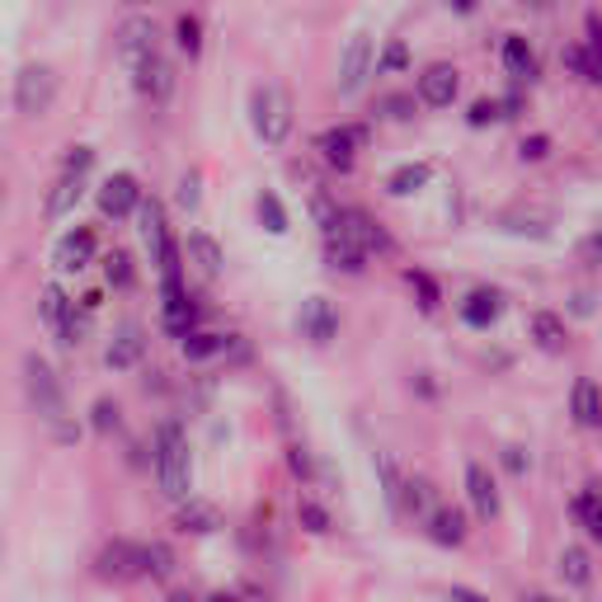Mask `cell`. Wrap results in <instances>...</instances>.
<instances>
[{"label": "cell", "mask_w": 602, "mask_h": 602, "mask_svg": "<svg viewBox=\"0 0 602 602\" xmlns=\"http://www.w3.org/2000/svg\"><path fill=\"white\" fill-rule=\"evenodd\" d=\"M193 443L179 419H160L151 429V480L165 504H184L193 494Z\"/></svg>", "instance_id": "cell-1"}, {"label": "cell", "mask_w": 602, "mask_h": 602, "mask_svg": "<svg viewBox=\"0 0 602 602\" xmlns=\"http://www.w3.org/2000/svg\"><path fill=\"white\" fill-rule=\"evenodd\" d=\"M245 113H250V132L259 137V147L283 151L297 137V104L278 80H259V86H250Z\"/></svg>", "instance_id": "cell-2"}, {"label": "cell", "mask_w": 602, "mask_h": 602, "mask_svg": "<svg viewBox=\"0 0 602 602\" xmlns=\"http://www.w3.org/2000/svg\"><path fill=\"white\" fill-rule=\"evenodd\" d=\"M57 99H62V76H57V67L43 62V57H29V62L14 71V86H10L14 113L24 118V123H38V118H48L57 109Z\"/></svg>", "instance_id": "cell-3"}, {"label": "cell", "mask_w": 602, "mask_h": 602, "mask_svg": "<svg viewBox=\"0 0 602 602\" xmlns=\"http://www.w3.org/2000/svg\"><path fill=\"white\" fill-rule=\"evenodd\" d=\"M19 377H24V400H29V410L43 419V429H52V424H62V419H71L67 387H62V377H57V368L48 363L43 353H24V363H19Z\"/></svg>", "instance_id": "cell-4"}, {"label": "cell", "mask_w": 602, "mask_h": 602, "mask_svg": "<svg viewBox=\"0 0 602 602\" xmlns=\"http://www.w3.org/2000/svg\"><path fill=\"white\" fill-rule=\"evenodd\" d=\"M368 147H372V123H358V118H349V123H330L311 137V151L330 174H353Z\"/></svg>", "instance_id": "cell-5"}, {"label": "cell", "mask_w": 602, "mask_h": 602, "mask_svg": "<svg viewBox=\"0 0 602 602\" xmlns=\"http://www.w3.org/2000/svg\"><path fill=\"white\" fill-rule=\"evenodd\" d=\"M461 494H466V509L475 528H494L499 518H504V490H499V475L490 471V461L471 456L466 466H461Z\"/></svg>", "instance_id": "cell-6"}, {"label": "cell", "mask_w": 602, "mask_h": 602, "mask_svg": "<svg viewBox=\"0 0 602 602\" xmlns=\"http://www.w3.org/2000/svg\"><path fill=\"white\" fill-rule=\"evenodd\" d=\"M372 62H377V33L372 29H358L344 52H339V71H334V94L339 99H358L372 80Z\"/></svg>", "instance_id": "cell-7"}, {"label": "cell", "mask_w": 602, "mask_h": 602, "mask_svg": "<svg viewBox=\"0 0 602 602\" xmlns=\"http://www.w3.org/2000/svg\"><path fill=\"white\" fill-rule=\"evenodd\" d=\"M90 574L99 579V584H142V541L109 536L104 546L94 551Z\"/></svg>", "instance_id": "cell-8"}, {"label": "cell", "mask_w": 602, "mask_h": 602, "mask_svg": "<svg viewBox=\"0 0 602 602\" xmlns=\"http://www.w3.org/2000/svg\"><path fill=\"white\" fill-rule=\"evenodd\" d=\"M142 198H147L142 179H137L132 170H113V174L99 179L94 208H99V217H104V222L123 227V222H132V217H137V203H142Z\"/></svg>", "instance_id": "cell-9"}, {"label": "cell", "mask_w": 602, "mask_h": 602, "mask_svg": "<svg viewBox=\"0 0 602 602\" xmlns=\"http://www.w3.org/2000/svg\"><path fill=\"white\" fill-rule=\"evenodd\" d=\"M330 235H344L349 245H358L368 259H387V254H395V235L381 227L368 208H344V203H339V222H334Z\"/></svg>", "instance_id": "cell-10"}, {"label": "cell", "mask_w": 602, "mask_h": 602, "mask_svg": "<svg viewBox=\"0 0 602 602\" xmlns=\"http://www.w3.org/2000/svg\"><path fill=\"white\" fill-rule=\"evenodd\" d=\"M292 325H297V339H307L311 349H330L334 339H339V330H344V311H339L325 292H311V297L297 307Z\"/></svg>", "instance_id": "cell-11"}, {"label": "cell", "mask_w": 602, "mask_h": 602, "mask_svg": "<svg viewBox=\"0 0 602 602\" xmlns=\"http://www.w3.org/2000/svg\"><path fill=\"white\" fill-rule=\"evenodd\" d=\"M504 311H509V292L499 283H475L456 297V320L471 334H490L499 320H504Z\"/></svg>", "instance_id": "cell-12"}, {"label": "cell", "mask_w": 602, "mask_h": 602, "mask_svg": "<svg viewBox=\"0 0 602 602\" xmlns=\"http://www.w3.org/2000/svg\"><path fill=\"white\" fill-rule=\"evenodd\" d=\"M99 254H104V240H99V227H86V222L67 227L52 240V269L57 273H86L90 264H99Z\"/></svg>", "instance_id": "cell-13"}, {"label": "cell", "mask_w": 602, "mask_h": 602, "mask_svg": "<svg viewBox=\"0 0 602 602\" xmlns=\"http://www.w3.org/2000/svg\"><path fill=\"white\" fill-rule=\"evenodd\" d=\"M147 349H151V334H147L142 320H132V315L118 320L113 334H109V344H104V368L113 377H128V372H137L147 363Z\"/></svg>", "instance_id": "cell-14"}, {"label": "cell", "mask_w": 602, "mask_h": 602, "mask_svg": "<svg viewBox=\"0 0 602 602\" xmlns=\"http://www.w3.org/2000/svg\"><path fill=\"white\" fill-rule=\"evenodd\" d=\"M410 94H414L419 109H433V113L452 109L456 99H461V67L456 62H429V67H419Z\"/></svg>", "instance_id": "cell-15"}, {"label": "cell", "mask_w": 602, "mask_h": 602, "mask_svg": "<svg viewBox=\"0 0 602 602\" xmlns=\"http://www.w3.org/2000/svg\"><path fill=\"white\" fill-rule=\"evenodd\" d=\"M471 513L461 504H448V499H438V504L424 513V523H419V532L429 536V546L438 551H461L471 541Z\"/></svg>", "instance_id": "cell-16"}, {"label": "cell", "mask_w": 602, "mask_h": 602, "mask_svg": "<svg viewBox=\"0 0 602 602\" xmlns=\"http://www.w3.org/2000/svg\"><path fill=\"white\" fill-rule=\"evenodd\" d=\"M151 52H160V24L151 14H128L123 24L113 29V57L132 71V67H142Z\"/></svg>", "instance_id": "cell-17"}, {"label": "cell", "mask_w": 602, "mask_h": 602, "mask_svg": "<svg viewBox=\"0 0 602 602\" xmlns=\"http://www.w3.org/2000/svg\"><path fill=\"white\" fill-rule=\"evenodd\" d=\"M132 90H137V99H142V104L165 109L170 99H174V90H179V71H174V62H170L165 52H151L142 67H132Z\"/></svg>", "instance_id": "cell-18"}, {"label": "cell", "mask_w": 602, "mask_h": 602, "mask_svg": "<svg viewBox=\"0 0 602 602\" xmlns=\"http://www.w3.org/2000/svg\"><path fill=\"white\" fill-rule=\"evenodd\" d=\"M528 344L536 353H546V358H560V353H570L574 344V330H570V315H560L551 307H536L528 315Z\"/></svg>", "instance_id": "cell-19"}, {"label": "cell", "mask_w": 602, "mask_h": 602, "mask_svg": "<svg viewBox=\"0 0 602 602\" xmlns=\"http://www.w3.org/2000/svg\"><path fill=\"white\" fill-rule=\"evenodd\" d=\"M499 67H504V76L513 80V86H523V90H532L541 80V57H536L528 33H504L499 38Z\"/></svg>", "instance_id": "cell-20"}, {"label": "cell", "mask_w": 602, "mask_h": 602, "mask_svg": "<svg viewBox=\"0 0 602 602\" xmlns=\"http://www.w3.org/2000/svg\"><path fill=\"white\" fill-rule=\"evenodd\" d=\"M240 344V334H227V330H212V325H198L189 330L184 339H174L179 358H184L189 368H203V363H217V358H227L231 349Z\"/></svg>", "instance_id": "cell-21"}, {"label": "cell", "mask_w": 602, "mask_h": 602, "mask_svg": "<svg viewBox=\"0 0 602 602\" xmlns=\"http://www.w3.org/2000/svg\"><path fill=\"white\" fill-rule=\"evenodd\" d=\"M174 513H170V528L179 532V536H217L227 523H222V509L212 504V499H198V494H189L184 504H170Z\"/></svg>", "instance_id": "cell-22"}, {"label": "cell", "mask_w": 602, "mask_h": 602, "mask_svg": "<svg viewBox=\"0 0 602 602\" xmlns=\"http://www.w3.org/2000/svg\"><path fill=\"white\" fill-rule=\"evenodd\" d=\"M593 546H584V541H565L555 555V579L565 584V593H589L593 589Z\"/></svg>", "instance_id": "cell-23"}, {"label": "cell", "mask_w": 602, "mask_h": 602, "mask_svg": "<svg viewBox=\"0 0 602 602\" xmlns=\"http://www.w3.org/2000/svg\"><path fill=\"white\" fill-rule=\"evenodd\" d=\"M565 513H570V523L584 532V546H598V541H602V494H598V480H584V485L570 494Z\"/></svg>", "instance_id": "cell-24"}, {"label": "cell", "mask_w": 602, "mask_h": 602, "mask_svg": "<svg viewBox=\"0 0 602 602\" xmlns=\"http://www.w3.org/2000/svg\"><path fill=\"white\" fill-rule=\"evenodd\" d=\"M433 174H438L433 160H400V165H391L387 174H381V193L387 198H414V193H424L433 184Z\"/></svg>", "instance_id": "cell-25"}, {"label": "cell", "mask_w": 602, "mask_h": 602, "mask_svg": "<svg viewBox=\"0 0 602 602\" xmlns=\"http://www.w3.org/2000/svg\"><path fill=\"white\" fill-rule=\"evenodd\" d=\"M179 250H184V259L189 264L203 273V278H222L227 273V250H222V240H217L212 231H189L184 240H179Z\"/></svg>", "instance_id": "cell-26"}, {"label": "cell", "mask_w": 602, "mask_h": 602, "mask_svg": "<svg viewBox=\"0 0 602 602\" xmlns=\"http://www.w3.org/2000/svg\"><path fill=\"white\" fill-rule=\"evenodd\" d=\"M80 198H86V179L57 170V179L48 184V198H43V222L57 227V222H67V217H76Z\"/></svg>", "instance_id": "cell-27"}, {"label": "cell", "mask_w": 602, "mask_h": 602, "mask_svg": "<svg viewBox=\"0 0 602 602\" xmlns=\"http://www.w3.org/2000/svg\"><path fill=\"white\" fill-rule=\"evenodd\" d=\"M320 259H325V269L339 278H368V269H372V259L358 245H349L344 235H320Z\"/></svg>", "instance_id": "cell-28"}, {"label": "cell", "mask_w": 602, "mask_h": 602, "mask_svg": "<svg viewBox=\"0 0 602 602\" xmlns=\"http://www.w3.org/2000/svg\"><path fill=\"white\" fill-rule=\"evenodd\" d=\"M570 419H574V429H584V433L602 429V387H598L593 377H574V387H570Z\"/></svg>", "instance_id": "cell-29"}, {"label": "cell", "mask_w": 602, "mask_h": 602, "mask_svg": "<svg viewBox=\"0 0 602 602\" xmlns=\"http://www.w3.org/2000/svg\"><path fill=\"white\" fill-rule=\"evenodd\" d=\"M99 264H104V292H113V297H128V292H137V283H142V264H137V254L123 250V245L99 254Z\"/></svg>", "instance_id": "cell-30"}, {"label": "cell", "mask_w": 602, "mask_h": 602, "mask_svg": "<svg viewBox=\"0 0 602 602\" xmlns=\"http://www.w3.org/2000/svg\"><path fill=\"white\" fill-rule=\"evenodd\" d=\"M400 278H405V288H410V297H414L419 315H438V311L448 307L443 283H438V273H429L424 264H405V269H400Z\"/></svg>", "instance_id": "cell-31"}, {"label": "cell", "mask_w": 602, "mask_h": 602, "mask_svg": "<svg viewBox=\"0 0 602 602\" xmlns=\"http://www.w3.org/2000/svg\"><path fill=\"white\" fill-rule=\"evenodd\" d=\"M174 52L184 57V62H203L208 52V24L198 10H179L174 14Z\"/></svg>", "instance_id": "cell-32"}, {"label": "cell", "mask_w": 602, "mask_h": 602, "mask_svg": "<svg viewBox=\"0 0 602 602\" xmlns=\"http://www.w3.org/2000/svg\"><path fill=\"white\" fill-rule=\"evenodd\" d=\"M174 574H179V551L170 546L165 536H151L142 541V579H151V584H174Z\"/></svg>", "instance_id": "cell-33"}, {"label": "cell", "mask_w": 602, "mask_h": 602, "mask_svg": "<svg viewBox=\"0 0 602 602\" xmlns=\"http://www.w3.org/2000/svg\"><path fill=\"white\" fill-rule=\"evenodd\" d=\"M71 307H76V297H71L62 283H57V278H52V283L38 288V320H43V330H48V334H57V330L67 325Z\"/></svg>", "instance_id": "cell-34"}, {"label": "cell", "mask_w": 602, "mask_h": 602, "mask_svg": "<svg viewBox=\"0 0 602 602\" xmlns=\"http://www.w3.org/2000/svg\"><path fill=\"white\" fill-rule=\"evenodd\" d=\"M254 222H259V231H269V235H288L292 231V212L283 203V193H278V189H259L254 193Z\"/></svg>", "instance_id": "cell-35"}, {"label": "cell", "mask_w": 602, "mask_h": 602, "mask_svg": "<svg viewBox=\"0 0 602 602\" xmlns=\"http://www.w3.org/2000/svg\"><path fill=\"white\" fill-rule=\"evenodd\" d=\"M372 471H377V490L387 499L391 518H400V494H405V471H400V461L391 452H372Z\"/></svg>", "instance_id": "cell-36"}, {"label": "cell", "mask_w": 602, "mask_h": 602, "mask_svg": "<svg viewBox=\"0 0 602 602\" xmlns=\"http://www.w3.org/2000/svg\"><path fill=\"white\" fill-rule=\"evenodd\" d=\"M560 67H565V76L579 80V86H598V80H602V57L589 52L584 43H579V38L560 48Z\"/></svg>", "instance_id": "cell-37"}, {"label": "cell", "mask_w": 602, "mask_h": 602, "mask_svg": "<svg viewBox=\"0 0 602 602\" xmlns=\"http://www.w3.org/2000/svg\"><path fill=\"white\" fill-rule=\"evenodd\" d=\"M419 118V104L410 90H381L372 99V123H414Z\"/></svg>", "instance_id": "cell-38"}, {"label": "cell", "mask_w": 602, "mask_h": 602, "mask_svg": "<svg viewBox=\"0 0 602 602\" xmlns=\"http://www.w3.org/2000/svg\"><path fill=\"white\" fill-rule=\"evenodd\" d=\"M297 528L307 532V536H330V532H334V513H330L325 499L297 494Z\"/></svg>", "instance_id": "cell-39"}, {"label": "cell", "mask_w": 602, "mask_h": 602, "mask_svg": "<svg viewBox=\"0 0 602 602\" xmlns=\"http://www.w3.org/2000/svg\"><path fill=\"white\" fill-rule=\"evenodd\" d=\"M414 67V52L405 38H387V48H377V62H372V80L377 76H405Z\"/></svg>", "instance_id": "cell-40"}, {"label": "cell", "mask_w": 602, "mask_h": 602, "mask_svg": "<svg viewBox=\"0 0 602 602\" xmlns=\"http://www.w3.org/2000/svg\"><path fill=\"white\" fill-rule=\"evenodd\" d=\"M86 429H90L94 438L123 433V405H118V400H109V395H99L94 405H90V414H86Z\"/></svg>", "instance_id": "cell-41"}, {"label": "cell", "mask_w": 602, "mask_h": 602, "mask_svg": "<svg viewBox=\"0 0 602 602\" xmlns=\"http://www.w3.org/2000/svg\"><path fill=\"white\" fill-rule=\"evenodd\" d=\"M288 471H292V480L301 490H311L320 480V461H315V452L307 443H288Z\"/></svg>", "instance_id": "cell-42"}, {"label": "cell", "mask_w": 602, "mask_h": 602, "mask_svg": "<svg viewBox=\"0 0 602 602\" xmlns=\"http://www.w3.org/2000/svg\"><path fill=\"white\" fill-rule=\"evenodd\" d=\"M513 151H518V160H523V165H546V160L555 155V137H551V132H523Z\"/></svg>", "instance_id": "cell-43"}, {"label": "cell", "mask_w": 602, "mask_h": 602, "mask_svg": "<svg viewBox=\"0 0 602 602\" xmlns=\"http://www.w3.org/2000/svg\"><path fill=\"white\" fill-rule=\"evenodd\" d=\"M499 466H504L509 480H528L532 475V448L528 443H499Z\"/></svg>", "instance_id": "cell-44"}, {"label": "cell", "mask_w": 602, "mask_h": 602, "mask_svg": "<svg viewBox=\"0 0 602 602\" xmlns=\"http://www.w3.org/2000/svg\"><path fill=\"white\" fill-rule=\"evenodd\" d=\"M198 203H203V174L184 170V174H179V184H174V208L184 212V217H193Z\"/></svg>", "instance_id": "cell-45"}, {"label": "cell", "mask_w": 602, "mask_h": 602, "mask_svg": "<svg viewBox=\"0 0 602 602\" xmlns=\"http://www.w3.org/2000/svg\"><path fill=\"white\" fill-rule=\"evenodd\" d=\"M494 123H499V104H494V94L471 99V104H466V128H471V132H485V128H494Z\"/></svg>", "instance_id": "cell-46"}, {"label": "cell", "mask_w": 602, "mask_h": 602, "mask_svg": "<svg viewBox=\"0 0 602 602\" xmlns=\"http://www.w3.org/2000/svg\"><path fill=\"white\" fill-rule=\"evenodd\" d=\"M90 170H94V147H86V142H71V147L62 151V174L90 179Z\"/></svg>", "instance_id": "cell-47"}, {"label": "cell", "mask_w": 602, "mask_h": 602, "mask_svg": "<svg viewBox=\"0 0 602 602\" xmlns=\"http://www.w3.org/2000/svg\"><path fill=\"white\" fill-rule=\"evenodd\" d=\"M494 104H499V123H518V118L528 113V90L523 86H509L504 94H494Z\"/></svg>", "instance_id": "cell-48"}, {"label": "cell", "mask_w": 602, "mask_h": 602, "mask_svg": "<svg viewBox=\"0 0 602 602\" xmlns=\"http://www.w3.org/2000/svg\"><path fill=\"white\" fill-rule=\"evenodd\" d=\"M593 311H598V292H593V288H574V292L565 297V311H560V315H574V320H593Z\"/></svg>", "instance_id": "cell-49"}, {"label": "cell", "mask_w": 602, "mask_h": 602, "mask_svg": "<svg viewBox=\"0 0 602 602\" xmlns=\"http://www.w3.org/2000/svg\"><path fill=\"white\" fill-rule=\"evenodd\" d=\"M410 395L414 400H429V405H433V400L443 395V381H438L429 368H419V372H410Z\"/></svg>", "instance_id": "cell-50"}, {"label": "cell", "mask_w": 602, "mask_h": 602, "mask_svg": "<svg viewBox=\"0 0 602 602\" xmlns=\"http://www.w3.org/2000/svg\"><path fill=\"white\" fill-rule=\"evenodd\" d=\"M48 438H52L57 448H76L80 438H86V424H80V419L71 414V419H62V424H52V429H48Z\"/></svg>", "instance_id": "cell-51"}, {"label": "cell", "mask_w": 602, "mask_h": 602, "mask_svg": "<svg viewBox=\"0 0 602 602\" xmlns=\"http://www.w3.org/2000/svg\"><path fill=\"white\" fill-rule=\"evenodd\" d=\"M579 43L602 57V24H598V10H589V14H584V38H579Z\"/></svg>", "instance_id": "cell-52"}, {"label": "cell", "mask_w": 602, "mask_h": 602, "mask_svg": "<svg viewBox=\"0 0 602 602\" xmlns=\"http://www.w3.org/2000/svg\"><path fill=\"white\" fill-rule=\"evenodd\" d=\"M443 598H448V602H494L490 593H480V589H471V584H448Z\"/></svg>", "instance_id": "cell-53"}, {"label": "cell", "mask_w": 602, "mask_h": 602, "mask_svg": "<svg viewBox=\"0 0 602 602\" xmlns=\"http://www.w3.org/2000/svg\"><path fill=\"white\" fill-rule=\"evenodd\" d=\"M104 297H109L104 288H90V292H80V297H76V307L86 311V315H99V311H104Z\"/></svg>", "instance_id": "cell-54"}, {"label": "cell", "mask_w": 602, "mask_h": 602, "mask_svg": "<svg viewBox=\"0 0 602 602\" xmlns=\"http://www.w3.org/2000/svg\"><path fill=\"white\" fill-rule=\"evenodd\" d=\"M518 602H570V598L551 593V589H523V593H518Z\"/></svg>", "instance_id": "cell-55"}, {"label": "cell", "mask_w": 602, "mask_h": 602, "mask_svg": "<svg viewBox=\"0 0 602 602\" xmlns=\"http://www.w3.org/2000/svg\"><path fill=\"white\" fill-rule=\"evenodd\" d=\"M579 254H584V269H598V231L584 235V245H579Z\"/></svg>", "instance_id": "cell-56"}, {"label": "cell", "mask_w": 602, "mask_h": 602, "mask_svg": "<svg viewBox=\"0 0 602 602\" xmlns=\"http://www.w3.org/2000/svg\"><path fill=\"white\" fill-rule=\"evenodd\" d=\"M443 6H448L456 19H471V14L480 10V0H443Z\"/></svg>", "instance_id": "cell-57"}, {"label": "cell", "mask_w": 602, "mask_h": 602, "mask_svg": "<svg viewBox=\"0 0 602 602\" xmlns=\"http://www.w3.org/2000/svg\"><path fill=\"white\" fill-rule=\"evenodd\" d=\"M165 602H203V593H193V589H165Z\"/></svg>", "instance_id": "cell-58"}, {"label": "cell", "mask_w": 602, "mask_h": 602, "mask_svg": "<svg viewBox=\"0 0 602 602\" xmlns=\"http://www.w3.org/2000/svg\"><path fill=\"white\" fill-rule=\"evenodd\" d=\"M203 602H245L235 589H212V593H203Z\"/></svg>", "instance_id": "cell-59"}, {"label": "cell", "mask_w": 602, "mask_h": 602, "mask_svg": "<svg viewBox=\"0 0 602 602\" xmlns=\"http://www.w3.org/2000/svg\"><path fill=\"white\" fill-rule=\"evenodd\" d=\"M6 208H10V179L0 174V217H6Z\"/></svg>", "instance_id": "cell-60"}, {"label": "cell", "mask_w": 602, "mask_h": 602, "mask_svg": "<svg viewBox=\"0 0 602 602\" xmlns=\"http://www.w3.org/2000/svg\"><path fill=\"white\" fill-rule=\"evenodd\" d=\"M123 6H128V10H147V6H151V0H123Z\"/></svg>", "instance_id": "cell-61"}, {"label": "cell", "mask_w": 602, "mask_h": 602, "mask_svg": "<svg viewBox=\"0 0 602 602\" xmlns=\"http://www.w3.org/2000/svg\"><path fill=\"white\" fill-rule=\"evenodd\" d=\"M0 555H6V546H0Z\"/></svg>", "instance_id": "cell-62"}]
</instances>
